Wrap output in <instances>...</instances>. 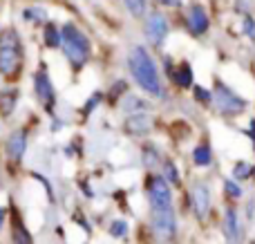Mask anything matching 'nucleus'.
<instances>
[{
	"label": "nucleus",
	"mask_w": 255,
	"mask_h": 244,
	"mask_svg": "<svg viewBox=\"0 0 255 244\" xmlns=\"http://www.w3.org/2000/svg\"><path fill=\"white\" fill-rule=\"evenodd\" d=\"M128 65H130L132 76H134V81L139 83L141 90H145L148 94H152V97H159V99L166 97V92H163V85H161V79H159L157 65H154V61L150 58V54L145 52L141 45L132 47L130 56H128Z\"/></svg>",
	"instance_id": "f257e3e1"
},
{
	"label": "nucleus",
	"mask_w": 255,
	"mask_h": 244,
	"mask_svg": "<svg viewBox=\"0 0 255 244\" xmlns=\"http://www.w3.org/2000/svg\"><path fill=\"white\" fill-rule=\"evenodd\" d=\"M22 58V45L20 36L16 29L7 27L0 31V74L2 76H13L20 65Z\"/></svg>",
	"instance_id": "f03ea898"
},
{
	"label": "nucleus",
	"mask_w": 255,
	"mask_h": 244,
	"mask_svg": "<svg viewBox=\"0 0 255 244\" xmlns=\"http://www.w3.org/2000/svg\"><path fill=\"white\" fill-rule=\"evenodd\" d=\"M61 36H63V47H65V56L72 61V65H74V67L85 65V63H88V58H90L88 36H85L76 25H72V22L63 25Z\"/></svg>",
	"instance_id": "7ed1b4c3"
},
{
	"label": "nucleus",
	"mask_w": 255,
	"mask_h": 244,
	"mask_svg": "<svg viewBox=\"0 0 255 244\" xmlns=\"http://www.w3.org/2000/svg\"><path fill=\"white\" fill-rule=\"evenodd\" d=\"M213 103H215L217 110L226 117L240 115V112H244V108H247V101H244L240 94H235L233 90L224 83H217L215 92H213Z\"/></svg>",
	"instance_id": "20e7f679"
},
{
	"label": "nucleus",
	"mask_w": 255,
	"mask_h": 244,
	"mask_svg": "<svg viewBox=\"0 0 255 244\" xmlns=\"http://www.w3.org/2000/svg\"><path fill=\"white\" fill-rule=\"evenodd\" d=\"M150 224H152V233L157 240L161 242L172 240L177 233V220H175V213H172V206H168V209H152Z\"/></svg>",
	"instance_id": "39448f33"
},
{
	"label": "nucleus",
	"mask_w": 255,
	"mask_h": 244,
	"mask_svg": "<svg viewBox=\"0 0 255 244\" xmlns=\"http://www.w3.org/2000/svg\"><path fill=\"white\" fill-rule=\"evenodd\" d=\"M148 202L152 209H168L172 206L170 182L166 177H150L148 179Z\"/></svg>",
	"instance_id": "423d86ee"
},
{
	"label": "nucleus",
	"mask_w": 255,
	"mask_h": 244,
	"mask_svg": "<svg viewBox=\"0 0 255 244\" xmlns=\"http://www.w3.org/2000/svg\"><path fill=\"white\" fill-rule=\"evenodd\" d=\"M186 27H188V31L193 36H202L208 31L211 20H208V13L204 9V4H199V2L190 4L188 11H186Z\"/></svg>",
	"instance_id": "0eeeda50"
},
{
	"label": "nucleus",
	"mask_w": 255,
	"mask_h": 244,
	"mask_svg": "<svg viewBox=\"0 0 255 244\" xmlns=\"http://www.w3.org/2000/svg\"><path fill=\"white\" fill-rule=\"evenodd\" d=\"M145 36L152 45H163V40L168 36V20L163 13L152 11L145 18Z\"/></svg>",
	"instance_id": "6e6552de"
},
{
	"label": "nucleus",
	"mask_w": 255,
	"mask_h": 244,
	"mask_svg": "<svg viewBox=\"0 0 255 244\" xmlns=\"http://www.w3.org/2000/svg\"><path fill=\"white\" fill-rule=\"evenodd\" d=\"M190 204H193V211L199 220H204L211 211V188L204 182L193 184V191H190Z\"/></svg>",
	"instance_id": "1a4fd4ad"
},
{
	"label": "nucleus",
	"mask_w": 255,
	"mask_h": 244,
	"mask_svg": "<svg viewBox=\"0 0 255 244\" xmlns=\"http://www.w3.org/2000/svg\"><path fill=\"white\" fill-rule=\"evenodd\" d=\"M34 90H36L38 101L43 103L47 110H52V106H54V85H52V81H49V76L45 74V72H38V74L34 76Z\"/></svg>",
	"instance_id": "9d476101"
},
{
	"label": "nucleus",
	"mask_w": 255,
	"mask_h": 244,
	"mask_svg": "<svg viewBox=\"0 0 255 244\" xmlns=\"http://www.w3.org/2000/svg\"><path fill=\"white\" fill-rule=\"evenodd\" d=\"M222 229H224V236L226 240L231 242H238L242 238V229H240V215L233 206L224 211V222H222Z\"/></svg>",
	"instance_id": "9b49d317"
},
{
	"label": "nucleus",
	"mask_w": 255,
	"mask_h": 244,
	"mask_svg": "<svg viewBox=\"0 0 255 244\" xmlns=\"http://www.w3.org/2000/svg\"><path fill=\"white\" fill-rule=\"evenodd\" d=\"M25 148H27V132H25V130H16V132L9 134V139H7V155H9V159L20 161L22 155H25Z\"/></svg>",
	"instance_id": "f8f14e48"
},
{
	"label": "nucleus",
	"mask_w": 255,
	"mask_h": 244,
	"mask_svg": "<svg viewBox=\"0 0 255 244\" xmlns=\"http://www.w3.org/2000/svg\"><path fill=\"white\" fill-rule=\"evenodd\" d=\"M126 130L130 134H148L152 130V119L145 112H136L126 121Z\"/></svg>",
	"instance_id": "ddd939ff"
},
{
	"label": "nucleus",
	"mask_w": 255,
	"mask_h": 244,
	"mask_svg": "<svg viewBox=\"0 0 255 244\" xmlns=\"http://www.w3.org/2000/svg\"><path fill=\"white\" fill-rule=\"evenodd\" d=\"M18 103V90L16 88H4L0 90V112L2 117H9Z\"/></svg>",
	"instance_id": "4468645a"
},
{
	"label": "nucleus",
	"mask_w": 255,
	"mask_h": 244,
	"mask_svg": "<svg viewBox=\"0 0 255 244\" xmlns=\"http://www.w3.org/2000/svg\"><path fill=\"white\" fill-rule=\"evenodd\" d=\"M193 161L195 166H199V168H206V166L213 164V150L208 143H199L197 148L193 150Z\"/></svg>",
	"instance_id": "2eb2a0df"
},
{
	"label": "nucleus",
	"mask_w": 255,
	"mask_h": 244,
	"mask_svg": "<svg viewBox=\"0 0 255 244\" xmlns=\"http://www.w3.org/2000/svg\"><path fill=\"white\" fill-rule=\"evenodd\" d=\"M172 79L177 81L179 88H184V90L190 88V85H193V67H190L188 63H181V65L172 72Z\"/></svg>",
	"instance_id": "dca6fc26"
},
{
	"label": "nucleus",
	"mask_w": 255,
	"mask_h": 244,
	"mask_svg": "<svg viewBox=\"0 0 255 244\" xmlns=\"http://www.w3.org/2000/svg\"><path fill=\"white\" fill-rule=\"evenodd\" d=\"M222 186H224V195L229 197L231 202H240L244 195L242 186H240V182H235V177H226L224 182H222Z\"/></svg>",
	"instance_id": "f3484780"
},
{
	"label": "nucleus",
	"mask_w": 255,
	"mask_h": 244,
	"mask_svg": "<svg viewBox=\"0 0 255 244\" xmlns=\"http://www.w3.org/2000/svg\"><path fill=\"white\" fill-rule=\"evenodd\" d=\"M255 173V168L251 164H247V161H238L233 168V177L240 179V182H244V179H251V175Z\"/></svg>",
	"instance_id": "a211bd4d"
},
{
	"label": "nucleus",
	"mask_w": 255,
	"mask_h": 244,
	"mask_svg": "<svg viewBox=\"0 0 255 244\" xmlns=\"http://www.w3.org/2000/svg\"><path fill=\"white\" fill-rule=\"evenodd\" d=\"M61 43H63L61 31H58L54 25H47V27H45V45H47V47H58Z\"/></svg>",
	"instance_id": "6ab92c4d"
},
{
	"label": "nucleus",
	"mask_w": 255,
	"mask_h": 244,
	"mask_svg": "<svg viewBox=\"0 0 255 244\" xmlns=\"http://www.w3.org/2000/svg\"><path fill=\"white\" fill-rule=\"evenodd\" d=\"M22 16L29 22H43L45 18H47V11H45L43 7H27L25 11H22Z\"/></svg>",
	"instance_id": "aec40b11"
},
{
	"label": "nucleus",
	"mask_w": 255,
	"mask_h": 244,
	"mask_svg": "<svg viewBox=\"0 0 255 244\" xmlns=\"http://www.w3.org/2000/svg\"><path fill=\"white\" fill-rule=\"evenodd\" d=\"M145 108H148V103H145L143 99H139V97H128L124 101V110L126 112H143Z\"/></svg>",
	"instance_id": "412c9836"
},
{
	"label": "nucleus",
	"mask_w": 255,
	"mask_h": 244,
	"mask_svg": "<svg viewBox=\"0 0 255 244\" xmlns=\"http://www.w3.org/2000/svg\"><path fill=\"white\" fill-rule=\"evenodd\" d=\"M126 7H128V11H130L134 18H143L145 0H126Z\"/></svg>",
	"instance_id": "4be33fe9"
},
{
	"label": "nucleus",
	"mask_w": 255,
	"mask_h": 244,
	"mask_svg": "<svg viewBox=\"0 0 255 244\" xmlns=\"http://www.w3.org/2000/svg\"><path fill=\"white\" fill-rule=\"evenodd\" d=\"M163 177H166L170 184H175V186L181 182V179H179V170H177V166L172 164V161H166V164H163Z\"/></svg>",
	"instance_id": "5701e85b"
},
{
	"label": "nucleus",
	"mask_w": 255,
	"mask_h": 244,
	"mask_svg": "<svg viewBox=\"0 0 255 244\" xmlns=\"http://www.w3.org/2000/svg\"><path fill=\"white\" fill-rule=\"evenodd\" d=\"M13 240H18V242H31V238L27 236L25 227H22V222L18 218L13 220Z\"/></svg>",
	"instance_id": "b1692460"
},
{
	"label": "nucleus",
	"mask_w": 255,
	"mask_h": 244,
	"mask_svg": "<svg viewBox=\"0 0 255 244\" xmlns=\"http://www.w3.org/2000/svg\"><path fill=\"white\" fill-rule=\"evenodd\" d=\"M110 233H112L115 238H126L128 224L124 222V220H115V222H112V227H110Z\"/></svg>",
	"instance_id": "393cba45"
},
{
	"label": "nucleus",
	"mask_w": 255,
	"mask_h": 244,
	"mask_svg": "<svg viewBox=\"0 0 255 244\" xmlns=\"http://www.w3.org/2000/svg\"><path fill=\"white\" fill-rule=\"evenodd\" d=\"M242 29H244V34H247L249 38L255 40V20H253L251 16H247V18L242 20Z\"/></svg>",
	"instance_id": "a878e982"
},
{
	"label": "nucleus",
	"mask_w": 255,
	"mask_h": 244,
	"mask_svg": "<svg viewBox=\"0 0 255 244\" xmlns=\"http://www.w3.org/2000/svg\"><path fill=\"white\" fill-rule=\"evenodd\" d=\"M195 97H197V101H202V103H211L213 101V92H208L206 88H195Z\"/></svg>",
	"instance_id": "bb28decb"
},
{
	"label": "nucleus",
	"mask_w": 255,
	"mask_h": 244,
	"mask_svg": "<svg viewBox=\"0 0 255 244\" xmlns=\"http://www.w3.org/2000/svg\"><path fill=\"white\" fill-rule=\"evenodd\" d=\"M157 159H159V157H157V152H154V150H145V164H148V166H154V164H157Z\"/></svg>",
	"instance_id": "cd10ccee"
},
{
	"label": "nucleus",
	"mask_w": 255,
	"mask_h": 244,
	"mask_svg": "<svg viewBox=\"0 0 255 244\" xmlns=\"http://www.w3.org/2000/svg\"><path fill=\"white\" fill-rule=\"evenodd\" d=\"M161 7H181V0H157Z\"/></svg>",
	"instance_id": "c85d7f7f"
},
{
	"label": "nucleus",
	"mask_w": 255,
	"mask_h": 244,
	"mask_svg": "<svg viewBox=\"0 0 255 244\" xmlns=\"http://www.w3.org/2000/svg\"><path fill=\"white\" fill-rule=\"evenodd\" d=\"M2 222H4V211L0 209V227H2Z\"/></svg>",
	"instance_id": "c756f323"
}]
</instances>
